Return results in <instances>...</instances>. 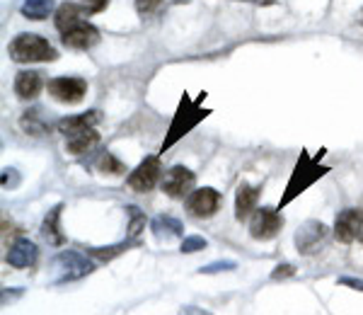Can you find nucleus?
Here are the masks:
<instances>
[{"instance_id":"1","label":"nucleus","mask_w":363,"mask_h":315,"mask_svg":"<svg viewBox=\"0 0 363 315\" xmlns=\"http://www.w3.org/2000/svg\"><path fill=\"white\" fill-rule=\"evenodd\" d=\"M322 155H325V148L320 150V155H310L308 150H301V158H298L294 172H291V179L284 189V197H281V201H279V209L289 206L296 197H301L308 187H313L320 177H325V175L330 172V167L322 165Z\"/></svg>"},{"instance_id":"2","label":"nucleus","mask_w":363,"mask_h":315,"mask_svg":"<svg viewBox=\"0 0 363 315\" xmlns=\"http://www.w3.org/2000/svg\"><path fill=\"white\" fill-rule=\"evenodd\" d=\"M206 97H208L206 92H199L196 100H191L186 92L182 95L179 107H177V112H174L172 124H169V129H167V136H165V141H162V153L172 148L179 138H184L199 121H203L211 114V109H203V100H206Z\"/></svg>"},{"instance_id":"3","label":"nucleus","mask_w":363,"mask_h":315,"mask_svg":"<svg viewBox=\"0 0 363 315\" xmlns=\"http://www.w3.org/2000/svg\"><path fill=\"white\" fill-rule=\"evenodd\" d=\"M8 54L17 63H44L56 61V49L39 34H17L10 42Z\"/></svg>"},{"instance_id":"4","label":"nucleus","mask_w":363,"mask_h":315,"mask_svg":"<svg viewBox=\"0 0 363 315\" xmlns=\"http://www.w3.org/2000/svg\"><path fill=\"white\" fill-rule=\"evenodd\" d=\"M54 267L61 274L56 277V284H66V282H75V279H83L87 277L95 265L80 253H73V250H66V253L56 255L54 258Z\"/></svg>"},{"instance_id":"5","label":"nucleus","mask_w":363,"mask_h":315,"mask_svg":"<svg viewBox=\"0 0 363 315\" xmlns=\"http://www.w3.org/2000/svg\"><path fill=\"white\" fill-rule=\"evenodd\" d=\"M281 226H284V219L279 216L277 209H257L250 221V236L255 241H272V238L279 236Z\"/></svg>"},{"instance_id":"6","label":"nucleus","mask_w":363,"mask_h":315,"mask_svg":"<svg viewBox=\"0 0 363 315\" xmlns=\"http://www.w3.org/2000/svg\"><path fill=\"white\" fill-rule=\"evenodd\" d=\"M327 236H330V228H327L322 221H308V223H303L296 233L298 253H303V255L318 253L322 245H325Z\"/></svg>"},{"instance_id":"7","label":"nucleus","mask_w":363,"mask_h":315,"mask_svg":"<svg viewBox=\"0 0 363 315\" xmlns=\"http://www.w3.org/2000/svg\"><path fill=\"white\" fill-rule=\"evenodd\" d=\"M335 238L339 243H363V211L347 209V211L339 214L335 221Z\"/></svg>"},{"instance_id":"8","label":"nucleus","mask_w":363,"mask_h":315,"mask_svg":"<svg viewBox=\"0 0 363 315\" xmlns=\"http://www.w3.org/2000/svg\"><path fill=\"white\" fill-rule=\"evenodd\" d=\"M157 179H160V158L150 155L128 175V187L133 192H150L157 184Z\"/></svg>"},{"instance_id":"9","label":"nucleus","mask_w":363,"mask_h":315,"mask_svg":"<svg viewBox=\"0 0 363 315\" xmlns=\"http://www.w3.org/2000/svg\"><path fill=\"white\" fill-rule=\"evenodd\" d=\"M51 97L63 104H78L85 97L87 83L83 78H54L49 83Z\"/></svg>"},{"instance_id":"10","label":"nucleus","mask_w":363,"mask_h":315,"mask_svg":"<svg viewBox=\"0 0 363 315\" xmlns=\"http://www.w3.org/2000/svg\"><path fill=\"white\" fill-rule=\"evenodd\" d=\"M218 204H220V194L213 189V187H203V189H196L189 194L186 199V209L194 219H208L218 211Z\"/></svg>"},{"instance_id":"11","label":"nucleus","mask_w":363,"mask_h":315,"mask_svg":"<svg viewBox=\"0 0 363 315\" xmlns=\"http://www.w3.org/2000/svg\"><path fill=\"white\" fill-rule=\"evenodd\" d=\"M194 172L184 165H174L172 170L165 175L162 179V192L172 199H182L184 194H189V189L194 187Z\"/></svg>"},{"instance_id":"12","label":"nucleus","mask_w":363,"mask_h":315,"mask_svg":"<svg viewBox=\"0 0 363 315\" xmlns=\"http://www.w3.org/2000/svg\"><path fill=\"white\" fill-rule=\"evenodd\" d=\"M63 44L68 46V49H78V51H85L90 49V46L97 44L99 39V32L95 27L90 25V22H80V25L70 27L68 32H63Z\"/></svg>"},{"instance_id":"13","label":"nucleus","mask_w":363,"mask_h":315,"mask_svg":"<svg viewBox=\"0 0 363 315\" xmlns=\"http://www.w3.org/2000/svg\"><path fill=\"white\" fill-rule=\"evenodd\" d=\"M37 262V245L27 238H20L15 241V245L8 253V265L17 267V270H25V267H32Z\"/></svg>"},{"instance_id":"14","label":"nucleus","mask_w":363,"mask_h":315,"mask_svg":"<svg viewBox=\"0 0 363 315\" xmlns=\"http://www.w3.org/2000/svg\"><path fill=\"white\" fill-rule=\"evenodd\" d=\"M44 87V80H42V73L37 71H20L15 78V92L17 97H22V100H32V97H37L39 92H42Z\"/></svg>"},{"instance_id":"15","label":"nucleus","mask_w":363,"mask_h":315,"mask_svg":"<svg viewBox=\"0 0 363 315\" xmlns=\"http://www.w3.org/2000/svg\"><path fill=\"white\" fill-rule=\"evenodd\" d=\"M257 199H259V189H257V187H252L247 182L240 184L235 192V219L238 221L247 219V216L255 211Z\"/></svg>"},{"instance_id":"16","label":"nucleus","mask_w":363,"mask_h":315,"mask_svg":"<svg viewBox=\"0 0 363 315\" xmlns=\"http://www.w3.org/2000/svg\"><path fill=\"white\" fill-rule=\"evenodd\" d=\"M83 13H85V8L83 5H78V3H63L61 8L56 10V29L58 32H68L70 27H75V25H80L83 22Z\"/></svg>"},{"instance_id":"17","label":"nucleus","mask_w":363,"mask_h":315,"mask_svg":"<svg viewBox=\"0 0 363 315\" xmlns=\"http://www.w3.org/2000/svg\"><path fill=\"white\" fill-rule=\"evenodd\" d=\"M66 145H68V150L73 155H83L87 153L90 148H95L97 141H99V133L95 131V126L92 129H83V131H75V133H70V136H66Z\"/></svg>"},{"instance_id":"18","label":"nucleus","mask_w":363,"mask_h":315,"mask_svg":"<svg viewBox=\"0 0 363 315\" xmlns=\"http://www.w3.org/2000/svg\"><path fill=\"white\" fill-rule=\"evenodd\" d=\"M99 121V112H83V114H78V116H66V119H61L58 121V131L61 133H66V136H70V133H75V131H83V129H92Z\"/></svg>"},{"instance_id":"19","label":"nucleus","mask_w":363,"mask_h":315,"mask_svg":"<svg viewBox=\"0 0 363 315\" xmlns=\"http://www.w3.org/2000/svg\"><path fill=\"white\" fill-rule=\"evenodd\" d=\"M150 231L155 233L157 241H169V238H177L182 236V223L172 216H155L153 223H150Z\"/></svg>"},{"instance_id":"20","label":"nucleus","mask_w":363,"mask_h":315,"mask_svg":"<svg viewBox=\"0 0 363 315\" xmlns=\"http://www.w3.org/2000/svg\"><path fill=\"white\" fill-rule=\"evenodd\" d=\"M61 211H63V206H61V204H56V206L51 209L49 214H46V219H44V223H42L44 238L51 245H61L63 243V233H61V228H58V221H61Z\"/></svg>"},{"instance_id":"21","label":"nucleus","mask_w":363,"mask_h":315,"mask_svg":"<svg viewBox=\"0 0 363 315\" xmlns=\"http://www.w3.org/2000/svg\"><path fill=\"white\" fill-rule=\"evenodd\" d=\"M20 13L27 17V20H46L51 13H54V0H25L20 8Z\"/></svg>"},{"instance_id":"22","label":"nucleus","mask_w":363,"mask_h":315,"mask_svg":"<svg viewBox=\"0 0 363 315\" xmlns=\"http://www.w3.org/2000/svg\"><path fill=\"white\" fill-rule=\"evenodd\" d=\"M97 167L102 172H109V175H121L124 172V165L112 155V153H102V158L97 160Z\"/></svg>"},{"instance_id":"23","label":"nucleus","mask_w":363,"mask_h":315,"mask_svg":"<svg viewBox=\"0 0 363 315\" xmlns=\"http://www.w3.org/2000/svg\"><path fill=\"white\" fill-rule=\"evenodd\" d=\"M128 245L131 243H119V245H114V248H95V250H90V255L92 258H97V260H112V258H116V255H121L124 250H128Z\"/></svg>"},{"instance_id":"24","label":"nucleus","mask_w":363,"mask_h":315,"mask_svg":"<svg viewBox=\"0 0 363 315\" xmlns=\"http://www.w3.org/2000/svg\"><path fill=\"white\" fill-rule=\"evenodd\" d=\"M206 238L201 236H186L184 241H182V253L184 255H191V253H199V250L206 248Z\"/></svg>"},{"instance_id":"25","label":"nucleus","mask_w":363,"mask_h":315,"mask_svg":"<svg viewBox=\"0 0 363 315\" xmlns=\"http://www.w3.org/2000/svg\"><path fill=\"white\" fill-rule=\"evenodd\" d=\"M126 211H128V216H131V226H128V231H131V238H136L140 233V228L145 226V216L140 214L136 206H128Z\"/></svg>"},{"instance_id":"26","label":"nucleus","mask_w":363,"mask_h":315,"mask_svg":"<svg viewBox=\"0 0 363 315\" xmlns=\"http://www.w3.org/2000/svg\"><path fill=\"white\" fill-rule=\"evenodd\" d=\"M235 262H230V260H225V262H213V265H206V267H201V274H216V272H225V270H235Z\"/></svg>"},{"instance_id":"27","label":"nucleus","mask_w":363,"mask_h":315,"mask_svg":"<svg viewBox=\"0 0 363 315\" xmlns=\"http://www.w3.org/2000/svg\"><path fill=\"white\" fill-rule=\"evenodd\" d=\"M109 5V0H83V8L87 15H95V13H102L104 8Z\"/></svg>"},{"instance_id":"28","label":"nucleus","mask_w":363,"mask_h":315,"mask_svg":"<svg viewBox=\"0 0 363 315\" xmlns=\"http://www.w3.org/2000/svg\"><path fill=\"white\" fill-rule=\"evenodd\" d=\"M294 274H296L294 265H279L277 270L272 272V279L274 282H281V279H289V277H294Z\"/></svg>"},{"instance_id":"29","label":"nucleus","mask_w":363,"mask_h":315,"mask_svg":"<svg viewBox=\"0 0 363 315\" xmlns=\"http://www.w3.org/2000/svg\"><path fill=\"white\" fill-rule=\"evenodd\" d=\"M157 5H160V0H136L138 15H150V13H155Z\"/></svg>"},{"instance_id":"30","label":"nucleus","mask_w":363,"mask_h":315,"mask_svg":"<svg viewBox=\"0 0 363 315\" xmlns=\"http://www.w3.org/2000/svg\"><path fill=\"white\" fill-rule=\"evenodd\" d=\"M339 284H342V287H351V289H356V291H363V279L344 277V279H339Z\"/></svg>"},{"instance_id":"31","label":"nucleus","mask_w":363,"mask_h":315,"mask_svg":"<svg viewBox=\"0 0 363 315\" xmlns=\"http://www.w3.org/2000/svg\"><path fill=\"white\" fill-rule=\"evenodd\" d=\"M17 182H20V179H17L15 170H5V172H3V184H5V187H8V184H10V187H15Z\"/></svg>"},{"instance_id":"32","label":"nucleus","mask_w":363,"mask_h":315,"mask_svg":"<svg viewBox=\"0 0 363 315\" xmlns=\"http://www.w3.org/2000/svg\"><path fill=\"white\" fill-rule=\"evenodd\" d=\"M245 3H255V5H274L277 0H245Z\"/></svg>"},{"instance_id":"33","label":"nucleus","mask_w":363,"mask_h":315,"mask_svg":"<svg viewBox=\"0 0 363 315\" xmlns=\"http://www.w3.org/2000/svg\"><path fill=\"white\" fill-rule=\"evenodd\" d=\"M361 25H363V15H361Z\"/></svg>"}]
</instances>
